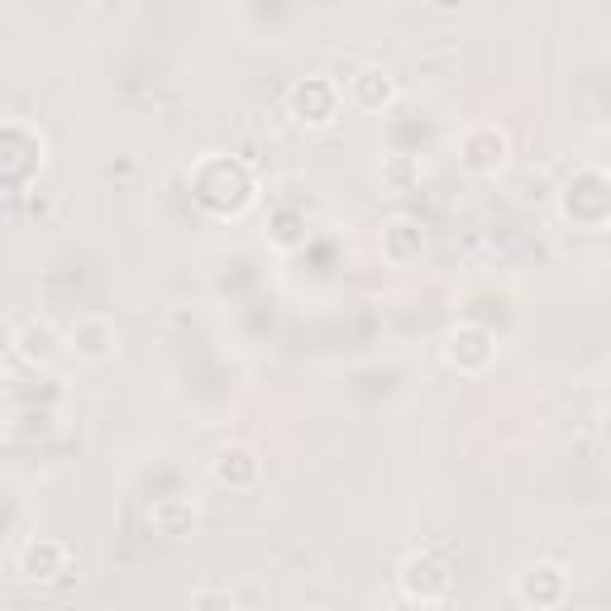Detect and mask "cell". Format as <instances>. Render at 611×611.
I'll list each match as a JSON object with an SVG mask.
<instances>
[{"instance_id": "1", "label": "cell", "mask_w": 611, "mask_h": 611, "mask_svg": "<svg viewBox=\"0 0 611 611\" xmlns=\"http://www.w3.org/2000/svg\"><path fill=\"white\" fill-rule=\"evenodd\" d=\"M110 344H115V330H110L105 320H82L77 330H72V349H77L82 359H105Z\"/></svg>"}, {"instance_id": "2", "label": "cell", "mask_w": 611, "mask_h": 611, "mask_svg": "<svg viewBox=\"0 0 611 611\" xmlns=\"http://www.w3.org/2000/svg\"><path fill=\"white\" fill-rule=\"evenodd\" d=\"M239 458H244V449H225V454L215 458V478H220V483H239V488L253 483L258 464H253V458H249V464H239Z\"/></svg>"}, {"instance_id": "3", "label": "cell", "mask_w": 611, "mask_h": 611, "mask_svg": "<svg viewBox=\"0 0 611 611\" xmlns=\"http://www.w3.org/2000/svg\"><path fill=\"white\" fill-rule=\"evenodd\" d=\"M63 559H67V554H63V545H34L29 554H25V573H29V578H53V564H58L63 568Z\"/></svg>"}, {"instance_id": "4", "label": "cell", "mask_w": 611, "mask_h": 611, "mask_svg": "<svg viewBox=\"0 0 611 611\" xmlns=\"http://www.w3.org/2000/svg\"><path fill=\"white\" fill-rule=\"evenodd\" d=\"M291 105H296V110H306V86H296V96H291ZM310 105H316V110H320V120H330V110H335V96H330V101H320V96H316V91H310Z\"/></svg>"}, {"instance_id": "5", "label": "cell", "mask_w": 611, "mask_h": 611, "mask_svg": "<svg viewBox=\"0 0 611 611\" xmlns=\"http://www.w3.org/2000/svg\"><path fill=\"white\" fill-rule=\"evenodd\" d=\"M196 611H234V602L220 597V592H201V597H196Z\"/></svg>"}]
</instances>
